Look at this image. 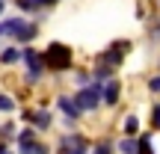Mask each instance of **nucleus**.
Returning a JSON list of instances; mask_svg holds the SVG:
<instances>
[{"instance_id": "14", "label": "nucleus", "mask_w": 160, "mask_h": 154, "mask_svg": "<svg viewBox=\"0 0 160 154\" xmlns=\"http://www.w3.org/2000/svg\"><path fill=\"white\" fill-rule=\"evenodd\" d=\"M137 154H154V148H151V137H148V133H142V137L137 139Z\"/></svg>"}, {"instance_id": "20", "label": "nucleus", "mask_w": 160, "mask_h": 154, "mask_svg": "<svg viewBox=\"0 0 160 154\" xmlns=\"http://www.w3.org/2000/svg\"><path fill=\"white\" fill-rule=\"evenodd\" d=\"M148 89H151V92H160V77H151V80H148Z\"/></svg>"}, {"instance_id": "3", "label": "nucleus", "mask_w": 160, "mask_h": 154, "mask_svg": "<svg viewBox=\"0 0 160 154\" xmlns=\"http://www.w3.org/2000/svg\"><path fill=\"white\" fill-rule=\"evenodd\" d=\"M21 59L27 62V83H36V80H42V74H45V57H42L39 51H33V47H27V51L21 53Z\"/></svg>"}, {"instance_id": "10", "label": "nucleus", "mask_w": 160, "mask_h": 154, "mask_svg": "<svg viewBox=\"0 0 160 154\" xmlns=\"http://www.w3.org/2000/svg\"><path fill=\"white\" fill-rule=\"evenodd\" d=\"M36 33H39V27H36V24H24V27L15 33V42H18V45H27V42L36 39Z\"/></svg>"}, {"instance_id": "11", "label": "nucleus", "mask_w": 160, "mask_h": 154, "mask_svg": "<svg viewBox=\"0 0 160 154\" xmlns=\"http://www.w3.org/2000/svg\"><path fill=\"white\" fill-rule=\"evenodd\" d=\"M33 127L36 131H48V127H51V113H48V110H39V113H33Z\"/></svg>"}, {"instance_id": "15", "label": "nucleus", "mask_w": 160, "mask_h": 154, "mask_svg": "<svg viewBox=\"0 0 160 154\" xmlns=\"http://www.w3.org/2000/svg\"><path fill=\"white\" fill-rule=\"evenodd\" d=\"M119 148H122V154H137V137H125L119 142Z\"/></svg>"}, {"instance_id": "6", "label": "nucleus", "mask_w": 160, "mask_h": 154, "mask_svg": "<svg viewBox=\"0 0 160 154\" xmlns=\"http://www.w3.org/2000/svg\"><path fill=\"white\" fill-rule=\"evenodd\" d=\"M119 98H122V86H119V80H116V77H110L107 83L101 86V101L107 104V107H116Z\"/></svg>"}, {"instance_id": "18", "label": "nucleus", "mask_w": 160, "mask_h": 154, "mask_svg": "<svg viewBox=\"0 0 160 154\" xmlns=\"http://www.w3.org/2000/svg\"><path fill=\"white\" fill-rule=\"evenodd\" d=\"M151 127L160 131V104H154V110H151Z\"/></svg>"}, {"instance_id": "4", "label": "nucleus", "mask_w": 160, "mask_h": 154, "mask_svg": "<svg viewBox=\"0 0 160 154\" xmlns=\"http://www.w3.org/2000/svg\"><path fill=\"white\" fill-rule=\"evenodd\" d=\"M59 154H86L89 151V139L80 137V133H65L62 139H59Z\"/></svg>"}, {"instance_id": "16", "label": "nucleus", "mask_w": 160, "mask_h": 154, "mask_svg": "<svg viewBox=\"0 0 160 154\" xmlns=\"http://www.w3.org/2000/svg\"><path fill=\"white\" fill-rule=\"evenodd\" d=\"M9 110H15V101L9 95H0V113H9Z\"/></svg>"}, {"instance_id": "1", "label": "nucleus", "mask_w": 160, "mask_h": 154, "mask_svg": "<svg viewBox=\"0 0 160 154\" xmlns=\"http://www.w3.org/2000/svg\"><path fill=\"white\" fill-rule=\"evenodd\" d=\"M45 68H51V71H68L71 68V47L68 45H59V42H53L51 47H48L45 53Z\"/></svg>"}, {"instance_id": "13", "label": "nucleus", "mask_w": 160, "mask_h": 154, "mask_svg": "<svg viewBox=\"0 0 160 154\" xmlns=\"http://www.w3.org/2000/svg\"><path fill=\"white\" fill-rule=\"evenodd\" d=\"M139 133V119L137 116H125V137H137Z\"/></svg>"}, {"instance_id": "21", "label": "nucleus", "mask_w": 160, "mask_h": 154, "mask_svg": "<svg viewBox=\"0 0 160 154\" xmlns=\"http://www.w3.org/2000/svg\"><path fill=\"white\" fill-rule=\"evenodd\" d=\"M151 39H160V21L154 24V30H151Z\"/></svg>"}, {"instance_id": "12", "label": "nucleus", "mask_w": 160, "mask_h": 154, "mask_svg": "<svg viewBox=\"0 0 160 154\" xmlns=\"http://www.w3.org/2000/svg\"><path fill=\"white\" fill-rule=\"evenodd\" d=\"M18 148H21V154H48V145H45V142H36V139L21 142Z\"/></svg>"}, {"instance_id": "2", "label": "nucleus", "mask_w": 160, "mask_h": 154, "mask_svg": "<svg viewBox=\"0 0 160 154\" xmlns=\"http://www.w3.org/2000/svg\"><path fill=\"white\" fill-rule=\"evenodd\" d=\"M77 107L83 110V113H92V110H98V104H101V83H89L83 86V89L74 95Z\"/></svg>"}, {"instance_id": "19", "label": "nucleus", "mask_w": 160, "mask_h": 154, "mask_svg": "<svg viewBox=\"0 0 160 154\" xmlns=\"http://www.w3.org/2000/svg\"><path fill=\"white\" fill-rule=\"evenodd\" d=\"M18 6H21L24 12H36V6H33V0H15Z\"/></svg>"}, {"instance_id": "7", "label": "nucleus", "mask_w": 160, "mask_h": 154, "mask_svg": "<svg viewBox=\"0 0 160 154\" xmlns=\"http://www.w3.org/2000/svg\"><path fill=\"white\" fill-rule=\"evenodd\" d=\"M57 104H59V110L68 116V125H71L74 119H80V113H83V110L77 107V101H74V98H68V95H59V98H57Z\"/></svg>"}, {"instance_id": "17", "label": "nucleus", "mask_w": 160, "mask_h": 154, "mask_svg": "<svg viewBox=\"0 0 160 154\" xmlns=\"http://www.w3.org/2000/svg\"><path fill=\"white\" fill-rule=\"evenodd\" d=\"M92 154H113V145H110L107 139H104V142H98L95 148H92Z\"/></svg>"}, {"instance_id": "9", "label": "nucleus", "mask_w": 160, "mask_h": 154, "mask_svg": "<svg viewBox=\"0 0 160 154\" xmlns=\"http://www.w3.org/2000/svg\"><path fill=\"white\" fill-rule=\"evenodd\" d=\"M21 47H3V51H0V65H15V62H21Z\"/></svg>"}, {"instance_id": "22", "label": "nucleus", "mask_w": 160, "mask_h": 154, "mask_svg": "<svg viewBox=\"0 0 160 154\" xmlns=\"http://www.w3.org/2000/svg\"><path fill=\"white\" fill-rule=\"evenodd\" d=\"M0 154H12V148H9L6 142H0Z\"/></svg>"}, {"instance_id": "23", "label": "nucleus", "mask_w": 160, "mask_h": 154, "mask_svg": "<svg viewBox=\"0 0 160 154\" xmlns=\"http://www.w3.org/2000/svg\"><path fill=\"white\" fill-rule=\"evenodd\" d=\"M3 9H6V0H0V15H3Z\"/></svg>"}, {"instance_id": "8", "label": "nucleus", "mask_w": 160, "mask_h": 154, "mask_svg": "<svg viewBox=\"0 0 160 154\" xmlns=\"http://www.w3.org/2000/svg\"><path fill=\"white\" fill-rule=\"evenodd\" d=\"M24 24H27L24 18H6V21H0V39H3V36H12V39H15V33Z\"/></svg>"}, {"instance_id": "5", "label": "nucleus", "mask_w": 160, "mask_h": 154, "mask_svg": "<svg viewBox=\"0 0 160 154\" xmlns=\"http://www.w3.org/2000/svg\"><path fill=\"white\" fill-rule=\"evenodd\" d=\"M128 47H131L128 42H113V45H110L107 51L98 57V62H101V65H110V68H116V65L125 59V51H128Z\"/></svg>"}]
</instances>
